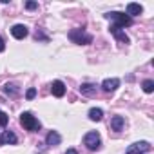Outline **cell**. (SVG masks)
Instances as JSON below:
<instances>
[{
	"label": "cell",
	"mask_w": 154,
	"mask_h": 154,
	"mask_svg": "<svg viewBox=\"0 0 154 154\" xmlns=\"http://www.w3.org/2000/svg\"><path fill=\"white\" fill-rule=\"evenodd\" d=\"M105 18L107 20H112L114 24L112 26H116V27H125V26H131L132 24V18L131 17H127L125 13H120V11H112V13H107L105 15Z\"/></svg>",
	"instance_id": "cell-1"
},
{
	"label": "cell",
	"mask_w": 154,
	"mask_h": 154,
	"mask_svg": "<svg viewBox=\"0 0 154 154\" xmlns=\"http://www.w3.org/2000/svg\"><path fill=\"white\" fill-rule=\"evenodd\" d=\"M20 125L24 127V129H27V131H31V132H36V131H40V122L31 114V112H22L20 114Z\"/></svg>",
	"instance_id": "cell-2"
},
{
	"label": "cell",
	"mask_w": 154,
	"mask_h": 154,
	"mask_svg": "<svg viewBox=\"0 0 154 154\" xmlns=\"http://www.w3.org/2000/svg\"><path fill=\"white\" fill-rule=\"evenodd\" d=\"M69 38L74 42V44H80V45H87L93 42V36L89 33H85L84 29H72L69 33Z\"/></svg>",
	"instance_id": "cell-3"
},
{
	"label": "cell",
	"mask_w": 154,
	"mask_h": 154,
	"mask_svg": "<svg viewBox=\"0 0 154 154\" xmlns=\"http://www.w3.org/2000/svg\"><path fill=\"white\" fill-rule=\"evenodd\" d=\"M84 145L89 149V150H96L98 147H100V134L98 132H87L85 136H84Z\"/></svg>",
	"instance_id": "cell-4"
},
{
	"label": "cell",
	"mask_w": 154,
	"mask_h": 154,
	"mask_svg": "<svg viewBox=\"0 0 154 154\" xmlns=\"http://www.w3.org/2000/svg\"><path fill=\"white\" fill-rule=\"evenodd\" d=\"M149 150H150L149 141H138V143H132L127 149V154H143V152H149Z\"/></svg>",
	"instance_id": "cell-5"
},
{
	"label": "cell",
	"mask_w": 154,
	"mask_h": 154,
	"mask_svg": "<svg viewBox=\"0 0 154 154\" xmlns=\"http://www.w3.org/2000/svg\"><path fill=\"white\" fill-rule=\"evenodd\" d=\"M27 27L24 26V24H15L13 27H11V35L15 36V38H18V40H22V38H26L27 36Z\"/></svg>",
	"instance_id": "cell-6"
},
{
	"label": "cell",
	"mask_w": 154,
	"mask_h": 154,
	"mask_svg": "<svg viewBox=\"0 0 154 154\" xmlns=\"http://www.w3.org/2000/svg\"><path fill=\"white\" fill-rule=\"evenodd\" d=\"M18 141V138H17V134L13 132V131H4L2 132V136H0V145H8V143H17Z\"/></svg>",
	"instance_id": "cell-7"
},
{
	"label": "cell",
	"mask_w": 154,
	"mask_h": 154,
	"mask_svg": "<svg viewBox=\"0 0 154 154\" xmlns=\"http://www.w3.org/2000/svg\"><path fill=\"white\" fill-rule=\"evenodd\" d=\"M118 85H120V80H118V78H107V80H103L102 89H103L105 93H112V91L118 89Z\"/></svg>",
	"instance_id": "cell-8"
},
{
	"label": "cell",
	"mask_w": 154,
	"mask_h": 154,
	"mask_svg": "<svg viewBox=\"0 0 154 154\" xmlns=\"http://www.w3.org/2000/svg\"><path fill=\"white\" fill-rule=\"evenodd\" d=\"M51 93H53V96L62 98V96L65 94V85H63V82H60V80L53 82V84H51Z\"/></svg>",
	"instance_id": "cell-9"
},
{
	"label": "cell",
	"mask_w": 154,
	"mask_h": 154,
	"mask_svg": "<svg viewBox=\"0 0 154 154\" xmlns=\"http://www.w3.org/2000/svg\"><path fill=\"white\" fill-rule=\"evenodd\" d=\"M60 141H62V136H60L56 131H51V132L47 134V138H45V143H47L49 147H56V145H60Z\"/></svg>",
	"instance_id": "cell-10"
},
{
	"label": "cell",
	"mask_w": 154,
	"mask_h": 154,
	"mask_svg": "<svg viewBox=\"0 0 154 154\" xmlns=\"http://www.w3.org/2000/svg\"><path fill=\"white\" fill-rule=\"evenodd\" d=\"M111 33L116 36V40H120L122 44H129V36L120 29V27H116V26H111Z\"/></svg>",
	"instance_id": "cell-11"
},
{
	"label": "cell",
	"mask_w": 154,
	"mask_h": 154,
	"mask_svg": "<svg viewBox=\"0 0 154 154\" xmlns=\"http://www.w3.org/2000/svg\"><path fill=\"white\" fill-rule=\"evenodd\" d=\"M141 11H143V8L140 6V4H134V2H131V4H127V17H136V15H141Z\"/></svg>",
	"instance_id": "cell-12"
},
{
	"label": "cell",
	"mask_w": 154,
	"mask_h": 154,
	"mask_svg": "<svg viewBox=\"0 0 154 154\" xmlns=\"http://www.w3.org/2000/svg\"><path fill=\"white\" fill-rule=\"evenodd\" d=\"M80 93L84 96H94L96 94V85H93V84H82L80 85Z\"/></svg>",
	"instance_id": "cell-13"
},
{
	"label": "cell",
	"mask_w": 154,
	"mask_h": 154,
	"mask_svg": "<svg viewBox=\"0 0 154 154\" xmlns=\"http://www.w3.org/2000/svg\"><path fill=\"white\" fill-rule=\"evenodd\" d=\"M123 125H125L123 116H114V118L111 120V129H112V131H122Z\"/></svg>",
	"instance_id": "cell-14"
},
{
	"label": "cell",
	"mask_w": 154,
	"mask_h": 154,
	"mask_svg": "<svg viewBox=\"0 0 154 154\" xmlns=\"http://www.w3.org/2000/svg\"><path fill=\"white\" fill-rule=\"evenodd\" d=\"M2 91H4L6 94H9V96H17V94H18V87H17L15 84H6V85L2 87Z\"/></svg>",
	"instance_id": "cell-15"
},
{
	"label": "cell",
	"mask_w": 154,
	"mask_h": 154,
	"mask_svg": "<svg viewBox=\"0 0 154 154\" xmlns=\"http://www.w3.org/2000/svg\"><path fill=\"white\" fill-rule=\"evenodd\" d=\"M89 118H91L93 122H100V120L103 118V111L94 107V109H91V111H89Z\"/></svg>",
	"instance_id": "cell-16"
},
{
	"label": "cell",
	"mask_w": 154,
	"mask_h": 154,
	"mask_svg": "<svg viewBox=\"0 0 154 154\" xmlns=\"http://www.w3.org/2000/svg\"><path fill=\"white\" fill-rule=\"evenodd\" d=\"M141 87H143L145 93H152V91H154V82H152V80H145Z\"/></svg>",
	"instance_id": "cell-17"
},
{
	"label": "cell",
	"mask_w": 154,
	"mask_h": 154,
	"mask_svg": "<svg viewBox=\"0 0 154 154\" xmlns=\"http://www.w3.org/2000/svg\"><path fill=\"white\" fill-rule=\"evenodd\" d=\"M8 122H9V116H8L4 111H0V127H6Z\"/></svg>",
	"instance_id": "cell-18"
},
{
	"label": "cell",
	"mask_w": 154,
	"mask_h": 154,
	"mask_svg": "<svg viewBox=\"0 0 154 154\" xmlns=\"http://www.w3.org/2000/svg\"><path fill=\"white\" fill-rule=\"evenodd\" d=\"M35 96H36V89H29V91L26 93V98H27V100H33Z\"/></svg>",
	"instance_id": "cell-19"
},
{
	"label": "cell",
	"mask_w": 154,
	"mask_h": 154,
	"mask_svg": "<svg viewBox=\"0 0 154 154\" xmlns=\"http://www.w3.org/2000/svg\"><path fill=\"white\" fill-rule=\"evenodd\" d=\"M26 8H27V9H36V8H38V4H36V2H27V4H26Z\"/></svg>",
	"instance_id": "cell-20"
},
{
	"label": "cell",
	"mask_w": 154,
	"mask_h": 154,
	"mask_svg": "<svg viewBox=\"0 0 154 154\" xmlns=\"http://www.w3.org/2000/svg\"><path fill=\"white\" fill-rule=\"evenodd\" d=\"M4 49H6V44H4V40H2V38H0V53H2Z\"/></svg>",
	"instance_id": "cell-21"
},
{
	"label": "cell",
	"mask_w": 154,
	"mask_h": 154,
	"mask_svg": "<svg viewBox=\"0 0 154 154\" xmlns=\"http://www.w3.org/2000/svg\"><path fill=\"white\" fill-rule=\"evenodd\" d=\"M65 154H78V152H76L74 149H67V150H65Z\"/></svg>",
	"instance_id": "cell-22"
}]
</instances>
